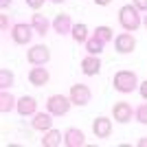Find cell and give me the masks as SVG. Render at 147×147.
Here are the masks:
<instances>
[{
  "instance_id": "cell-8",
  "label": "cell",
  "mask_w": 147,
  "mask_h": 147,
  "mask_svg": "<svg viewBox=\"0 0 147 147\" xmlns=\"http://www.w3.org/2000/svg\"><path fill=\"white\" fill-rule=\"evenodd\" d=\"M92 132H94L97 138H108V136L112 134V121H110V119H105V117L94 119V123H92Z\"/></svg>"
},
{
  "instance_id": "cell-15",
  "label": "cell",
  "mask_w": 147,
  "mask_h": 147,
  "mask_svg": "<svg viewBox=\"0 0 147 147\" xmlns=\"http://www.w3.org/2000/svg\"><path fill=\"white\" fill-rule=\"evenodd\" d=\"M53 114H51V112H46V114H44V112H35V114H33V127L35 129H40V132H46V129H51L53 127Z\"/></svg>"
},
{
  "instance_id": "cell-32",
  "label": "cell",
  "mask_w": 147,
  "mask_h": 147,
  "mask_svg": "<svg viewBox=\"0 0 147 147\" xmlns=\"http://www.w3.org/2000/svg\"><path fill=\"white\" fill-rule=\"evenodd\" d=\"M51 2H64V0H51Z\"/></svg>"
},
{
  "instance_id": "cell-3",
  "label": "cell",
  "mask_w": 147,
  "mask_h": 147,
  "mask_svg": "<svg viewBox=\"0 0 147 147\" xmlns=\"http://www.w3.org/2000/svg\"><path fill=\"white\" fill-rule=\"evenodd\" d=\"M70 99L64 97V94H53V97H49V101H46V110L53 114V117H61V114H66L68 110H70Z\"/></svg>"
},
{
  "instance_id": "cell-28",
  "label": "cell",
  "mask_w": 147,
  "mask_h": 147,
  "mask_svg": "<svg viewBox=\"0 0 147 147\" xmlns=\"http://www.w3.org/2000/svg\"><path fill=\"white\" fill-rule=\"evenodd\" d=\"M94 2H97V5H99V7H105V5H110L112 0H94Z\"/></svg>"
},
{
  "instance_id": "cell-23",
  "label": "cell",
  "mask_w": 147,
  "mask_h": 147,
  "mask_svg": "<svg viewBox=\"0 0 147 147\" xmlns=\"http://www.w3.org/2000/svg\"><path fill=\"white\" fill-rule=\"evenodd\" d=\"M136 119H138V123L147 125V103L138 105V110H136Z\"/></svg>"
},
{
  "instance_id": "cell-6",
  "label": "cell",
  "mask_w": 147,
  "mask_h": 147,
  "mask_svg": "<svg viewBox=\"0 0 147 147\" xmlns=\"http://www.w3.org/2000/svg\"><path fill=\"white\" fill-rule=\"evenodd\" d=\"M33 24H24V22H20L11 29V37L16 44H29L31 37H33Z\"/></svg>"
},
{
  "instance_id": "cell-9",
  "label": "cell",
  "mask_w": 147,
  "mask_h": 147,
  "mask_svg": "<svg viewBox=\"0 0 147 147\" xmlns=\"http://www.w3.org/2000/svg\"><path fill=\"white\" fill-rule=\"evenodd\" d=\"M114 44H117V51L119 53H132V51L136 49V40L134 35H129V33H121V35H117V40H114Z\"/></svg>"
},
{
  "instance_id": "cell-30",
  "label": "cell",
  "mask_w": 147,
  "mask_h": 147,
  "mask_svg": "<svg viewBox=\"0 0 147 147\" xmlns=\"http://www.w3.org/2000/svg\"><path fill=\"white\" fill-rule=\"evenodd\" d=\"M138 147H147V136H145V138H141V141H138Z\"/></svg>"
},
{
  "instance_id": "cell-22",
  "label": "cell",
  "mask_w": 147,
  "mask_h": 147,
  "mask_svg": "<svg viewBox=\"0 0 147 147\" xmlns=\"http://www.w3.org/2000/svg\"><path fill=\"white\" fill-rule=\"evenodd\" d=\"M94 35H97L99 40H103V42H110L112 37H114V31H112L110 26H97Z\"/></svg>"
},
{
  "instance_id": "cell-1",
  "label": "cell",
  "mask_w": 147,
  "mask_h": 147,
  "mask_svg": "<svg viewBox=\"0 0 147 147\" xmlns=\"http://www.w3.org/2000/svg\"><path fill=\"white\" fill-rule=\"evenodd\" d=\"M119 22L125 31H136L141 26V13L134 5H123L119 11Z\"/></svg>"
},
{
  "instance_id": "cell-19",
  "label": "cell",
  "mask_w": 147,
  "mask_h": 147,
  "mask_svg": "<svg viewBox=\"0 0 147 147\" xmlns=\"http://www.w3.org/2000/svg\"><path fill=\"white\" fill-rule=\"evenodd\" d=\"M103 40H99L97 35L94 37H88V42H86V51L90 53V55H99L101 51H103Z\"/></svg>"
},
{
  "instance_id": "cell-13",
  "label": "cell",
  "mask_w": 147,
  "mask_h": 147,
  "mask_svg": "<svg viewBox=\"0 0 147 147\" xmlns=\"http://www.w3.org/2000/svg\"><path fill=\"white\" fill-rule=\"evenodd\" d=\"M64 143H66L68 147H81L84 143H86V136H84V132L77 127H70L64 134Z\"/></svg>"
},
{
  "instance_id": "cell-25",
  "label": "cell",
  "mask_w": 147,
  "mask_h": 147,
  "mask_svg": "<svg viewBox=\"0 0 147 147\" xmlns=\"http://www.w3.org/2000/svg\"><path fill=\"white\" fill-rule=\"evenodd\" d=\"M26 5H29L31 9H40V7L44 5V0H26Z\"/></svg>"
},
{
  "instance_id": "cell-7",
  "label": "cell",
  "mask_w": 147,
  "mask_h": 147,
  "mask_svg": "<svg viewBox=\"0 0 147 147\" xmlns=\"http://www.w3.org/2000/svg\"><path fill=\"white\" fill-rule=\"evenodd\" d=\"M112 114H114V121L127 123V121H132V105L127 101H117L114 108H112Z\"/></svg>"
},
{
  "instance_id": "cell-17",
  "label": "cell",
  "mask_w": 147,
  "mask_h": 147,
  "mask_svg": "<svg viewBox=\"0 0 147 147\" xmlns=\"http://www.w3.org/2000/svg\"><path fill=\"white\" fill-rule=\"evenodd\" d=\"M42 145L44 147H57V145H61V132H57V129H46V134H44V138H42Z\"/></svg>"
},
{
  "instance_id": "cell-24",
  "label": "cell",
  "mask_w": 147,
  "mask_h": 147,
  "mask_svg": "<svg viewBox=\"0 0 147 147\" xmlns=\"http://www.w3.org/2000/svg\"><path fill=\"white\" fill-rule=\"evenodd\" d=\"M132 5H134L138 11H147V0H132Z\"/></svg>"
},
{
  "instance_id": "cell-12",
  "label": "cell",
  "mask_w": 147,
  "mask_h": 147,
  "mask_svg": "<svg viewBox=\"0 0 147 147\" xmlns=\"http://www.w3.org/2000/svg\"><path fill=\"white\" fill-rule=\"evenodd\" d=\"M81 70H84V75H88V77L97 75L99 70H101L99 55H88V57H84V59H81Z\"/></svg>"
},
{
  "instance_id": "cell-11",
  "label": "cell",
  "mask_w": 147,
  "mask_h": 147,
  "mask_svg": "<svg viewBox=\"0 0 147 147\" xmlns=\"http://www.w3.org/2000/svg\"><path fill=\"white\" fill-rule=\"evenodd\" d=\"M53 29H55V33H59V35H64V33H70V31H73L70 16H68V13H57L55 20H53Z\"/></svg>"
},
{
  "instance_id": "cell-31",
  "label": "cell",
  "mask_w": 147,
  "mask_h": 147,
  "mask_svg": "<svg viewBox=\"0 0 147 147\" xmlns=\"http://www.w3.org/2000/svg\"><path fill=\"white\" fill-rule=\"evenodd\" d=\"M143 24H145V26H147V16H145V20H143Z\"/></svg>"
},
{
  "instance_id": "cell-2",
  "label": "cell",
  "mask_w": 147,
  "mask_h": 147,
  "mask_svg": "<svg viewBox=\"0 0 147 147\" xmlns=\"http://www.w3.org/2000/svg\"><path fill=\"white\" fill-rule=\"evenodd\" d=\"M114 90L119 92H132L136 86H138V81H136V75L132 73V70H119L117 75H114Z\"/></svg>"
},
{
  "instance_id": "cell-10",
  "label": "cell",
  "mask_w": 147,
  "mask_h": 147,
  "mask_svg": "<svg viewBox=\"0 0 147 147\" xmlns=\"http://www.w3.org/2000/svg\"><path fill=\"white\" fill-rule=\"evenodd\" d=\"M49 79H51V75H49V70L46 68H40V66H35V68H31V73H29V81H31V86H46L49 84Z\"/></svg>"
},
{
  "instance_id": "cell-27",
  "label": "cell",
  "mask_w": 147,
  "mask_h": 147,
  "mask_svg": "<svg viewBox=\"0 0 147 147\" xmlns=\"http://www.w3.org/2000/svg\"><path fill=\"white\" fill-rule=\"evenodd\" d=\"M138 90H141V97H143V99H147V79L141 84V88H138Z\"/></svg>"
},
{
  "instance_id": "cell-16",
  "label": "cell",
  "mask_w": 147,
  "mask_h": 147,
  "mask_svg": "<svg viewBox=\"0 0 147 147\" xmlns=\"http://www.w3.org/2000/svg\"><path fill=\"white\" fill-rule=\"evenodd\" d=\"M31 24H33V29H35L37 35H46V31H49V20H46V16H42V13H33Z\"/></svg>"
},
{
  "instance_id": "cell-20",
  "label": "cell",
  "mask_w": 147,
  "mask_h": 147,
  "mask_svg": "<svg viewBox=\"0 0 147 147\" xmlns=\"http://www.w3.org/2000/svg\"><path fill=\"white\" fill-rule=\"evenodd\" d=\"M70 33H73L75 42H88V26L86 24H75Z\"/></svg>"
},
{
  "instance_id": "cell-14",
  "label": "cell",
  "mask_w": 147,
  "mask_h": 147,
  "mask_svg": "<svg viewBox=\"0 0 147 147\" xmlns=\"http://www.w3.org/2000/svg\"><path fill=\"white\" fill-rule=\"evenodd\" d=\"M16 110H18L22 117H31V114L37 112V101L33 97H22V99H18V108H16Z\"/></svg>"
},
{
  "instance_id": "cell-26",
  "label": "cell",
  "mask_w": 147,
  "mask_h": 147,
  "mask_svg": "<svg viewBox=\"0 0 147 147\" xmlns=\"http://www.w3.org/2000/svg\"><path fill=\"white\" fill-rule=\"evenodd\" d=\"M0 26H2V31H7V26H9V16H7V13L0 16Z\"/></svg>"
},
{
  "instance_id": "cell-29",
  "label": "cell",
  "mask_w": 147,
  "mask_h": 147,
  "mask_svg": "<svg viewBox=\"0 0 147 147\" xmlns=\"http://www.w3.org/2000/svg\"><path fill=\"white\" fill-rule=\"evenodd\" d=\"M9 5H11V0H0V7H2V9H7Z\"/></svg>"
},
{
  "instance_id": "cell-5",
  "label": "cell",
  "mask_w": 147,
  "mask_h": 147,
  "mask_svg": "<svg viewBox=\"0 0 147 147\" xmlns=\"http://www.w3.org/2000/svg\"><path fill=\"white\" fill-rule=\"evenodd\" d=\"M26 59L33 64V66H42L51 59V51L44 46V44H37V46H31V51L26 53Z\"/></svg>"
},
{
  "instance_id": "cell-4",
  "label": "cell",
  "mask_w": 147,
  "mask_h": 147,
  "mask_svg": "<svg viewBox=\"0 0 147 147\" xmlns=\"http://www.w3.org/2000/svg\"><path fill=\"white\" fill-rule=\"evenodd\" d=\"M90 97H92V92H90V88H88L86 84H75V86H70V101H73L75 105L90 103Z\"/></svg>"
},
{
  "instance_id": "cell-21",
  "label": "cell",
  "mask_w": 147,
  "mask_h": 147,
  "mask_svg": "<svg viewBox=\"0 0 147 147\" xmlns=\"http://www.w3.org/2000/svg\"><path fill=\"white\" fill-rule=\"evenodd\" d=\"M0 86H2V90H7V88L13 86V73L11 70H7V68L0 70Z\"/></svg>"
},
{
  "instance_id": "cell-18",
  "label": "cell",
  "mask_w": 147,
  "mask_h": 147,
  "mask_svg": "<svg viewBox=\"0 0 147 147\" xmlns=\"http://www.w3.org/2000/svg\"><path fill=\"white\" fill-rule=\"evenodd\" d=\"M13 108H18V101H16L7 90H2V94H0V112L7 114V112H11Z\"/></svg>"
}]
</instances>
